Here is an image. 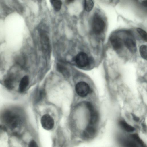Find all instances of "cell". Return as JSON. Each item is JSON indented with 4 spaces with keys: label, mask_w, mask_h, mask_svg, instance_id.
Returning a JSON list of instances; mask_svg holds the SVG:
<instances>
[{
    "label": "cell",
    "mask_w": 147,
    "mask_h": 147,
    "mask_svg": "<svg viewBox=\"0 0 147 147\" xmlns=\"http://www.w3.org/2000/svg\"><path fill=\"white\" fill-rule=\"evenodd\" d=\"M16 115L10 111H7L4 114L3 117L5 122L11 129L18 127L20 124V119Z\"/></svg>",
    "instance_id": "obj_1"
},
{
    "label": "cell",
    "mask_w": 147,
    "mask_h": 147,
    "mask_svg": "<svg viewBox=\"0 0 147 147\" xmlns=\"http://www.w3.org/2000/svg\"><path fill=\"white\" fill-rule=\"evenodd\" d=\"M105 26L103 20L99 16H96L94 17L92 23V28L93 31L96 34L102 32Z\"/></svg>",
    "instance_id": "obj_2"
},
{
    "label": "cell",
    "mask_w": 147,
    "mask_h": 147,
    "mask_svg": "<svg viewBox=\"0 0 147 147\" xmlns=\"http://www.w3.org/2000/svg\"><path fill=\"white\" fill-rule=\"evenodd\" d=\"M75 61L77 65L80 67H84L90 63V60L87 55L83 52L78 53L75 58Z\"/></svg>",
    "instance_id": "obj_3"
},
{
    "label": "cell",
    "mask_w": 147,
    "mask_h": 147,
    "mask_svg": "<svg viewBox=\"0 0 147 147\" xmlns=\"http://www.w3.org/2000/svg\"><path fill=\"white\" fill-rule=\"evenodd\" d=\"M76 92L80 96L84 97L89 93L90 88L89 85L86 82L81 81L78 82L75 87Z\"/></svg>",
    "instance_id": "obj_4"
},
{
    "label": "cell",
    "mask_w": 147,
    "mask_h": 147,
    "mask_svg": "<svg viewBox=\"0 0 147 147\" xmlns=\"http://www.w3.org/2000/svg\"><path fill=\"white\" fill-rule=\"evenodd\" d=\"M40 37L42 51L45 54L48 53L50 48L49 37L46 33L43 31L40 32Z\"/></svg>",
    "instance_id": "obj_5"
},
{
    "label": "cell",
    "mask_w": 147,
    "mask_h": 147,
    "mask_svg": "<svg viewBox=\"0 0 147 147\" xmlns=\"http://www.w3.org/2000/svg\"><path fill=\"white\" fill-rule=\"evenodd\" d=\"M41 123L42 127L47 130H50L53 127L54 122L53 118L48 114L44 115L41 119Z\"/></svg>",
    "instance_id": "obj_6"
},
{
    "label": "cell",
    "mask_w": 147,
    "mask_h": 147,
    "mask_svg": "<svg viewBox=\"0 0 147 147\" xmlns=\"http://www.w3.org/2000/svg\"><path fill=\"white\" fill-rule=\"evenodd\" d=\"M87 106L90 113V124L93 125L97 122L98 119V114L90 102L86 103Z\"/></svg>",
    "instance_id": "obj_7"
},
{
    "label": "cell",
    "mask_w": 147,
    "mask_h": 147,
    "mask_svg": "<svg viewBox=\"0 0 147 147\" xmlns=\"http://www.w3.org/2000/svg\"><path fill=\"white\" fill-rule=\"evenodd\" d=\"M111 43L115 50L120 49L122 46V42L121 39L118 36H113L110 38Z\"/></svg>",
    "instance_id": "obj_8"
},
{
    "label": "cell",
    "mask_w": 147,
    "mask_h": 147,
    "mask_svg": "<svg viewBox=\"0 0 147 147\" xmlns=\"http://www.w3.org/2000/svg\"><path fill=\"white\" fill-rule=\"evenodd\" d=\"M93 125L90 124L84 131L83 135L85 138H89L95 134L96 131V129Z\"/></svg>",
    "instance_id": "obj_9"
},
{
    "label": "cell",
    "mask_w": 147,
    "mask_h": 147,
    "mask_svg": "<svg viewBox=\"0 0 147 147\" xmlns=\"http://www.w3.org/2000/svg\"><path fill=\"white\" fill-rule=\"evenodd\" d=\"M29 83V79L27 76H24L21 79L19 84V90L20 92H24L27 87Z\"/></svg>",
    "instance_id": "obj_10"
},
{
    "label": "cell",
    "mask_w": 147,
    "mask_h": 147,
    "mask_svg": "<svg viewBox=\"0 0 147 147\" xmlns=\"http://www.w3.org/2000/svg\"><path fill=\"white\" fill-rule=\"evenodd\" d=\"M124 43L126 47L131 52L134 53L136 51V45L133 40L129 38H127L125 40Z\"/></svg>",
    "instance_id": "obj_11"
},
{
    "label": "cell",
    "mask_w": 147,
    "mask_h": 147,
    "mask_svg": "<svg viewBox=\"0 0 147 147\" xmlns=\"http://www.w3.org/2000/svg\"><path fill=\"white\" fill-rule=\"evenodd\" d=\"M119 123L121 128L127 132H132L135 130L134 127L128 124L124 120L120 121Z\"/></svg>",
    "instance_id": "obj_12"
},
{
    "label": "cell",
    "mask_w": 147,
    "mask_h": 147,
    "mask_svg": "<svg viewBox=\"0 0 147 147\" xmlns=\"http://www.w3.org/2000/svg\"><path fill=\"white\" fill-rule=\"evenodd\" d=\"M57 70L65 77H68L69 75V72L67 68L63 65L58 63L57 65Z\"/></svg>",
    "instance_id": "obj_13"
},
{
    "label": "cell",
    "mask_w": 147,
    "mask_h": 147,
    "mask_svg": "<svg viewBox=\"0 0 147 147\" xmlns=\"http://www.w3.org/2000/svg\"><path fill=\"white\" fill-rule=\"evenodd\" d=\"M50 1L55 11H58L60 10L62 5L61 0H50Z\"/></svg>",
    "instance_id": "obj_14"
},
{
    "label": "cell",
    "mask_w": 147,
    "mask_h": 147,
    "mask_svg": "<svg viewBox=\"0 0 147 147\" xmlns=\"http://www.w3.org/2000/svg\"><path fill=\"white\" fill-rule=\"evenodd\" d=\"M94 3L92 0H84V7L86 11L90 12L92 9Z\"/></svg>",
    "instance_id": "obj_15"
},
{
    "label": "cell",
    "mask_w": 147,
    "mask_h": 147,
    "mask_svg": "<svg viewBox=\"0 0 147 147\" xmlns=\"http://www.w3.org/2000/svg\"><path fill=\"white\" fill-rule=\"evenodd\" d=\"M139 51L141 57L146 60L147 58V47L145 45H142L139 49Z\"/></svg>",
    "instance_id": "obj_16"
},
{
    "label": "cell",
    "mask_w": 147,
    "mask_h": 147,
    "mask_svg": "<svg viewBox=\"0 0 147 147\" xmlns=\"http://www.w3.org/2000/svg\"><path fill=\"white\" fill-rule=\"evenodd\" d=\"M45 94V92L43 89L40 90L37 94L36 102H37L41 101L44 97Z\"/></svg>",
    "instance_id": "obj_17"
},
{
    "label": "cell",
    "mask_w": 147,
    "mask_h": 147,
    "mask_svg": "<svg viewBox=\"0 0 147 147\" xmlns=\"http://www.w3.org/2000/svg\"><path fill=\"white\" fill-rule=\"evenodd\" d=\"M132 138L137 143L141 146H143L144 144L143 141L140 138L138 135L136 134H133L131 135Z\"/></svg>",
    "instance_id": "obj_18"
},
{
    "label": "cell",
    "mask_w": 147,
    "mask_h": 147,
    "mask_svg": "<svg viewBox=\"0 0 147 147\" xmlns=\"http://www.w3.org/2000/svg\"><path fill=\"white\" fill-rule=\"evenodd\" d=\"M6 87L9 89H11L13 88V83L12 80L9 78L6 79L4 82Z\"/></svg>",
    "instance_id": "obj_19"
},
{
    "label": "cell",
    "mask_w": 147,
    "mask_h": 147,
    "mask_svg": "<svg viewBox=\"0 0 147 147\" xmlns=\"http://www.w3.org/2000/svg\"><path fill=\"white\" fill-rule=\"evenodd\" d=\"M137 31L142 37L145 41H147V34L146 32L141 28H138Z\"/></svg>",
    "instance_id": "obj_20"
},
{
    "label": "cell",
    "mask_w": 147,
    "mask_h": 147,
    "mask_svg": "<svg viewBox=\"0 0 147 147\" xmlns=\"http://www.w3.org/2000/svg\"><path fill=\"white\" fill-rule=\"evenodd\" d=\"M126 146L129 147H135L137 146V144L134 142L131 141H128L125 143Z\"/></svg>",
    "instance_id": "obj_21"
},
{
    "label": "cell",
    "mask_w": 147,
    "mask_h": 147,
    "mask_svg": "<svg viewBox=\"0 0 147 147\" xmlns=\"http://www.w3.org/2000/svg\"><path fill=\"white\" fill-rule=\"evenodd\" d=\"M29 146L30 147H36L38 146L36 142L33 140L31 141L29 144Z\"/></svg>",
    "instance_id": "obj_22"
},
{
    "label": "cell",
    "mask_w": 147,
    "mask_h": 147,
    "mask_svg": "<svg viewBox=\"0 0 147 147\" xmlns=\"http://www.w3.org/2000/svg\"><path fill=\"white\" fill-rule=\"evenodd\" d=\"M132 117L133 118V119L135 121L138 122L139 121V118L136 116V115L134 114H132Z\"/></svg>",
    "instance_id": "obj_23"
},
{
    "label": "cell",
    "mask_w": 147,
    "mask_h": 147,
    "mask_svg": "<svg viewBox=\"0 0 147 147\" xmlns=\"http://www.w3.org/2000/svg\"><path fill=\"white\" fill-rule=\"evenodd\" d=\"M74 0H65V2L67 4H69L73 2Z\"/></svg>",
    "instance_id": "obj_24"
},
{
    "label": "cell",
    "mask_w": 147,
    "mask_h": 147,
    "mask_svg": "<svg viewBox=\"0 0 147 147\" xmlns=\"http://www.w3.org/2000/svg\"><path fill=\"white\" fill-rule=\"evenodd\" d=\"M17 4V0H16V3H15L14 4ZM5 4H6V3H5ZM7 5V6L8 7H9V5Z\"/></svg>",
    "instance_id": "obj_25"
}]
</instances>
